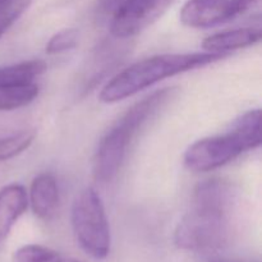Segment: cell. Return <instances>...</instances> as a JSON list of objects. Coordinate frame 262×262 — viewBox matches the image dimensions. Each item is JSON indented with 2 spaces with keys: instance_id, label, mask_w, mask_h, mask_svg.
Instances as JSON below:
<instances>
[{
  "instance_id": "1",
  "label": "cell",
  "mask_w": 262,
  "mask_h": 262,
  "mask_svg": "<svg viewBox=\"0 0 262 262\" xmlns=\"http://www.w3.org/2000/svg\"><path fill=\"white\" fill-rule=\"evenodd\" d=\"M237 191L227 181L209 179L197 184L191 207L174 230V243L196 255L219 252L229 242Z\"/></svg>"
},
{
  "instance_id": "2",
  "label": "cell",
  "mask_w": 262,
  "mask_h": 262,
  "mask_svg": "<svg viewBox=\"0 0 262 262\" xmlns=\"http://www.w3.org/2000/svg\"><path fill=\"white\" fill-rule=\"evenodd\" d=\"M224 54L196 51L183 54H160L130 64L115 74L100 91L99 99L105 104H114L135 96L142 90L170 77L202 68L227 58Z\"/></svg>"
},
{
  "instance_id": "3",
  "label": "cell",
  "mask_w": 262,
  "mask_h": 262,
  "mask_svg": "<svg viewBox=\"0 0 262 262\" xmlns=\"http://www.w3.org/2000/svg\"><path fill=\"white\" fill-rule=\"evenodd\" d=\"M169 89L159 90L129 107L119 120L107 130L97 146L94 158L95 181L106 184L119 173L133 140L143 125L165 105L170 97Z\"/></svg>"
},
{
  "instance_id": "4",
  "label": "cell",
  "mask_w": 262,
  "mask_h": 262,
  "mask_svg": "<svg viewBox=\"0 0 262 262\" xmlns=\"http://www.w3.org/2000/svg\"><path fill=\"white\" fill-rule=\"evenodd\" d=\"M260 145L261 112L253 109L245 113L229 132L192 143L184 152L183 163L187 169L196 173L212 171Z\"/></svg>"
},
{
  "instance_id": "5",
  "label": "cell",
  "mask_w": 262,
  "mask_h": 262,
  "mask_svg": "<svg viewBox=\"0 0 262 262\" xmlns=\"http://www.w3.org/2000/svg\"><path fill=\"white\" fill-rule=\"evenodd\" d=\"M71 223L77 242L87 255L95 260L107 257L112 234L104 202L96 189L89 187L77 194L72 205Z\"/></svg>"
},
{
  "instance_id": "6",
  "label": "cell",
  "mask_w": 262,
  "mask_h": 262,
  "mask_svg": "<svg viewBox=\"0 0 262 262\" xmlns=\"http://www.w3.org/2000/svg\"><path fill=\"white\" fill-rule=\"evenodd\" d=\"M177 0H109L105 12L110 13V33L115 38H130L150 27Z\"/></svg>"
},
{
  "instance_id": "7",
  "label": "cell",
  "mask_w": 262,
  "mask_h": 262,
  "mask_svg": "<svg viewBox=\"0 0 262 262\" xmlns=\"http://www.w3.org/2000/svg\"><path fill=\"white\" fill-rule=\"evenodd\" d=\"M258 0H187L181 20L191 28H211L233 20L250 10Z\"/></svg>"
},
{
  "instance_id": "8",
  "label": "cell",
  "mask_w": 262,
  "mask_h": 262,
  "mask_svg": "<svg viewBox=\"0 0 262 262\" xmlns=\"http://www.w3.org/2000/svg\"><path fill=\"white\" fill-rule=\"evenodd\" d=\"M28 205L33 214L41 220L53 219L59 209V187L56 178L51 173H40L31 182L27 192Z\"/></svg>"
},
{
  "instance_id": "9",
  "label": "cell",
  "mask_w": 262,
  "mask_h": 262,
  "mask_svg": "<svg viewBox=\"0 0 262 262\" xmlns=\"http://www.w3.org/2000/svg\"><path fill=\"white\" fill-rule=\"evenodd\" d=\"M27 207V191L22 184L12 183L0 189V250Z\"/></svg>"
},
{
  "instance_id": "10",
  "label": "cell",
  "mask_w": 262,
  "mask_h": 262,
  "mask_svg": "<svg viewBox=\"0 0 262 262\" xmlns=\"http://www.w3.org/2000/svg\"><path fill=\"white\" fill-rule=\"evenodd\" d=\"M261 41L260 27H242L210 35L202 42L205 51L228 55L230 51L250 48Z\"/></svg>"
},
{
  "instance_id": "11",
  "label": "cell",
  "mask_w": 262,
  "mask_h": 262,
  "mask_svg": "<svg viewBox=\"0 0 262 262\" xmlns=\"http://www.w3.org/2000/svg\"><path fill=\"white\" fill-rule=\"evenodd\" d=\"M45 71L46 63L38 59L0 67V86L31 83V82H35L37 77L45 73Z\"/></svg>"
},
{
  "instance_id": "12",
  "label": "cell",
  "mask_w": 262,
  "mask_h": 262,
  "mask_svg": "<svg viewBox=\"0 0 262 262\" xmlns=\"http://www.w3.org/2000/svg\"><path fill=\"white\" fill-rule=\"evenodd\" d=\"M40 87L36 82L13 86H0V112H10L27 106L38 96Z\"/></svg>"
},
{
  "instance_id": "13",
  "label": "cell",
  "mask_w": 262,
  "mask_h": 262,
  "mask_svg": "<svg viewBox=\"0 0 262 262\" xmlns=\"http://www.w3.org/2000/svg\"><path fill=\"white\" fill-rule=\"evenodd\" d=\"M33 130H20L0 138V161H7L20 155L30 148L35 141Z\"/></svg>"
},
{
  "instance_id": "14",
  "label": "cell",
  "mask_w": 262,
  "mask_h": 262,
  "mask_svg": "<svg viewBox=\"0 0 262 262\" xmlns=\"http://www.w3.org/2000/svg\"><path fill=\"white\" fill-rule=\"evenodd\" d=\"M13 262H63L56 251L40 245H26L13 253Z\"/></svg>"
},
{
  "instance_id": "15",
  "label": "cell",
  "mask_w": 262,
  "mask_h": 262,
  "mask_svg": "<svg viewBox=\"0 0 262 262\" xmlns=\"http://www.w3.org/2000/svg\"><path fill=\"white\" fill-rule=\"evenodd\" d=\"M32 0H0V38L28 9Z\"/></svg>"
},
{
  "instance_id": "16",
  "label": "cell",
  "mask_w": 262,
  "mask_h": 262,
  "mask_svg": "<svg viewBox=\"0 0 262 262\" xmlns=\"http://www.w3.org/2000/svg\"><path fill=\"white\" fill-rule=\"evenodd\" d=\"M78 38L79 33L76 28H64V30L59 31L55 35L51 36L50 40L46 43V54L58 55V54L73 50L78 43Z\"/></svg>"
},
{
  "instance_id": "17",
  "label": "cell",
  "mask_w": 262,
  "mask_h": 262,
  "mask_svg": "<svg viewBox=\"0 0 262 262\" xmlns=\"http://www.w3.org/2000/svg\"><path fill=\"white\" fill-rule=\"evenodd\" d=\"M212 262H239V261H233V260H216Z\"/></svg>"
},
{
  "instance_id": "18",
  "label": "cell",
  "mask_w": 262,
  "mask_h": 262,
  "mask_svg": "<svg viewBox=\"0 0 262 262\" xmlns=\"http://www.w3.org/2000/svg\"><path fill=\"white\" fill-rule=\"evenodd\" d=\"M69 262H78V261H69Z\"/></svg>"
}]
</instances>
